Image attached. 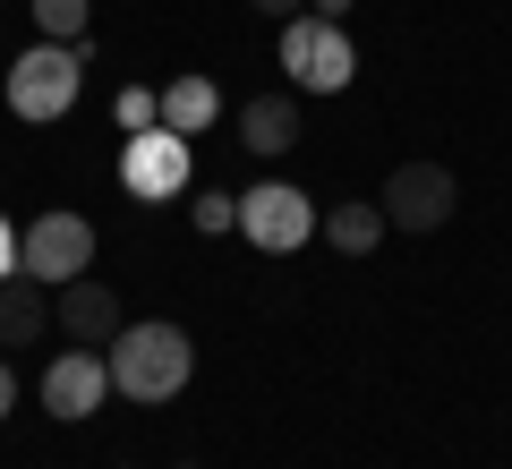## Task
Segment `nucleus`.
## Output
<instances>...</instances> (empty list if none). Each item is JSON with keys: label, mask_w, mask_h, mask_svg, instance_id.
I'll return each instance as SVG.
<instances>
[{"label": "nucleus", "mask_w": 512, "mask_h": 469, "mask_svg": "<svg viewBox=\"0 0 512 469\" xmlns=\"http://www.w3.org/2000/svg\"><path fill=\"white\" fill-rule=\"evenodd\" d=\"M111 359V393L120 401H180L188 376H197V342H188V325H171V316H146V325H120V342L103 350Z\"/></svg>", "instance_id": "obj_1"}, {"label": "nucleus", "mask_w": 512, "mask_h": 469, "mask_svg": "<svg viewBox=\"0 0 512 469\" xmlns=\"http://www.w3.org/2000/svg\"><path fill=\"white\" fill-rule=\"evenodd\" d=\"M77 94H86V52L77 43H35V52L9 60V111L18 120H60V111H77Z\"/></svg>", "instance_id": "obj_2"}, {"label": "nucleus", "mask_w": 512, "mask_h": 469, "mask_svg": "<svg viewBox=\"0 0 512 469\" xmlns=\"http://www.w3.org/2000/svg\"><path fill=\"white\" fill-rule=\"evenodd\" d=\"M282 77H291V94H342L350 77H359V52H350L342 18L299 9V18L282 26Z\"/></svg>", "instance_id": "obj_3"}, {"label": "nucleus", "mask_w": 512, "mask_h": 469, "mask_svg": "<svg viewBox=\"0 0 512 469\" xmlns=\"http://www.w3.org/2000/svg\"><path fill=\"white\" fill-rule=\"evenodd\" d=\"M86 265H94V222L69 214V205H43V214L18 231V273L26 282L60 290V282H77Z\"/></svg>", "instance_id": "obj_4"}, {"label": "nucleus", "mask_w": 512, "mask_h": 469, "mask_svg": "<svg viewBox=\"0 0 512 469\" xmlns=\"http://www.w3.org/2000/svg\"><path fill=\"white\" fill-rule=\"evenodd\" d=\"M239 239L248 248H265V256H299L316 239V205H308V188H291V180H256L248 197H239Z\"/></svg>", "instance_id": "obj_5"}, {"label": "nucleus", "mask_w": 512, "mask_h": 469, "mask_svg": "<svg viewBox=\"0 0 512 469\" xmlns=\"http://www.w3.org/2000/svg\"><path fill=\"white\" fill-rule=\"evenodd\" d=\"M384 231H410V239H427V231H444L453 222V205H461V180L444 163H393V180H384Z\"/></svg>", "instance_id": "obj_6"}, {"label": "nucleus", "mask_w": 512, "mask_h": 469, "mask_svg": "<svg viewBox=\"0 0 512 469\" xmlns=\"http://www.w3.org/2000/svg\"><path fill=\"white\" fill-rule=\"evenodd\" d=\"M120 188L137 205L188 197V137L180 128H137V137H120Z\"/></svg>", "instance_id": "obj_7"}, {"label": "nucleus", "mask_w": 512, "mask_h": 469, "mask_svg": "<svg viewBox=\"0 0 512 469\" xmlns=\"http://www.w3.org/2000/svg\"><path fill=\"white\" fill-rule=\"evenodd\" d=\"M52 325L69 333L77 350H111V342H120V325H128V316H120V290H111V282L77 273V282H60V290H52Z\"/></svg>", "instance_id": "obj_8"}, {"label": "nucleus", "mask_w": 512, "mask_h": 469, "mask_svg": "<svg viewBox=\"0 0 512 469\" xmlns=\"http://www.w3.org/2000/svg\"><path fill=\"white\" fill-rule=\"evenodd\" d=\"M103 401H111V359H103V350H77L69 342L52 367H43V410H52V418L77 427V418H94Z\"/></svg>", "instance_id": "obj_9"}, {"label": "nucleus", "mask_w": 512, "mask_h": 469, "mask_svg": "<svg viewBox=\"0 0 512 469\" xmlns=\"http://www.w3.org/2000/svg\"><path fill=\"white\" fill-rule=\"evenodd\" d=\"M239 145H248L256 163H282L299 145V94H248L239 103Z\"/></svg>", "instance_id": "obj_10"}, {"label": "nucleus", "mask_w": 512, "mask_h": 469, "mask_svg": "<svg viewBox=\"0 0 512 469\" xmlns=\"http://www.w3.org/2000/svg\"><path fill=\"white\" fill-rule=\"evenodd\" d=\"M43 333H52V290L26 282V273H9V282H0V350H26V342H43Z\"/></svg>", "instance_id": "obj_11"}, {"label": "nucleus", "mask_w": 512, "mask_h": 469, "mask_svg": "<svg viewBox=\"0 0 512 469\" xmlns=\"http://www.w3.org/2000/svg\"><path fill=\"white\" fill-rule=\"evenodd\" d=\"M214 120H222V86H214V77H171V86H163V128L205 137Z\"/></svg>", "instance_id": "obj_12"}, {"label": "nucleus", "mask_w": 512, "mask_h": 469, "mask_svg": "<svg viewBox=\"0 0 512 469\" xmlns=\"http://www.w3.org/2000/svg\"><path fill=\"white\" fill-rule=\"evenodd\" d=\"M316 222H325V239L342 256H376V239H384V205L376 197H342V205H325Z\"/></svg>", "instance_id": "obj_13"}, {"label": "nucleus", "mask_w": 512, "mask_h": 469, "mask_svg": "<svg viewBox=\"0 0 512 469\" xmlns=\"http://www.w3.org/2000/svg\"><path fill=\"white\" fill-rule=\"evenodd\" d=\"M26 9H35L43 43H77V35H94V0H26Z\"/></svg>", "instance_id": "obj_14"}, {"label": "nucleus", "mask_w": 512, "mask_h": 469, "mask_svg": "<svg viewBox=\"0 0 512 469\" xmlns=\"http://www.w3.org/2000/svg\"><path fill=\"white\" fill-rule=\"evenodd\" d=\"M111 120L137 137V128H163V86H120V103H111Z\"/></svg>", "instance_id": "obj_15"}, {"label": "nucleus", "mask_w": 512, "mask_h": 469, "mask_svg": "<svg viewBox=\"0 0 512 469\" xmlns=\"http://www.w3.org/2000/svg\"><path fill=\"white\" fill-rule=\"evenodd\" d=\"M188 222H197V231H239V197H222V188H197V197H188Z\"/></svg>", "instance_id": "obj_16"}, {"label": "nucleus", "mask_w": 512, "mask_h": 469, "mask_svg": "<svg viewBox=\"0 0 512 469\" xmlns=\"http://www.w3.org/2000/svg\"><path fill=\"white\" fill-rule=\"evenodd\" d=\"M248 9H256V18H282V26H291L299 9H308V0H248Z\"/></svg>", "instance_id": "obj_17"}, {"label": "nucleus", "mask_w": 512, "mask_h": 469, "mask_svg": "<svg viewBox=\"0 0 512 469\" xmlns=\"http://www.w3.org/2000/svg\"><path fill=\"white\" fill-rule=\"evenodd\" d=\"M18 410V367H9V350H0V418Z\"/></svg>", "instance_id": "obj_18"}, {"label": "nucleus", "mask_w": 512, "mask_h": 469, "mask_svg": "<svg viewBox=\"0 0 512 469\" xmlns=\"http://www.w3.org/2000/svg\"><path fill=\"white\" fill-rule=\"evenodd\" d=\"M9 273H18V231L0 222V282H9Z\"/></svg>", "instance_id": "obj_19"}, {"label": "nucleus", "mask_w": 512, "mask_h": 469, "mask_svg": "<svg viewBox=\"0 0 512 469\" xmlns=\"http://www.w3.org/2000/svg\"><path fill=\"white\" fill-rule=\"evenodd\" d=\"M316 18H350V9H359V0H308Z\"/></svg>", "instance_id": "obj_20"}, {"label": "nucleus", "mask_w": 512, "mask_h": 469, "mask_svg": "<svg viewBox=\"0 0 512 469\" xmlns=\"http://www.w3.org/2000/svg\"><path fill=\"white\" fill-rule=\"evenodd\" d=\"M180 469H197V461H180Z\"/></svg>", "instance_id": "obj_21"}, {"label": "nucleus", "mask_w": 512, "mask_h": 469, "mask_svg": "<svg viewBox=\"0 0 512 469\" xmlns=\"http://www.w3.org/2000/svg\"><path fill=\"white\" fill-rule=\"evenodd\" d=\"M0 9H9V0H0Z\"/></svg>", "instance_id": "obj_22"}, {"label": "nucleus", "mask_w": 512, "mask_h": 469, "mask_svg": "<svg viewBox=\"0 0 512 469\" xmlns=\"http://www.w3.org/2000/svg\"><path fill=\"white\" fill-rule=\"evenodd\" d=\"M120 469H128V461H120Z\"/></svg>", "instance_id": "obj_23"}]
</instances>
